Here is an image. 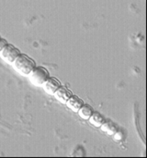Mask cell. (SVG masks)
Here are the masks:
<instances>
[{
    "mask_svg": "<svg viewBox=\"0 0 147 158\" xmlns=\"http://www.w3.org/2000/svg\"><path fill=\"white\" fill-rule=\"evenodd\" d=\"M101 130L102 131L103 133H105L108 135H111L113 136L117 131H118V128H117V126L115 125V123L113 121L110 120H106L102 124V126L100 127Z\"/></svg>",
    "mask_w": 147,
    "mask_h": 158,
    "instance_id": "obj_7",
    "label": "cell"
},
{
    "mask_svg": "<svg viewBox=\"0 0 147 158\" xmlns=\"http://www.w3.org/2000/svg\"><path fill=\"white\" fill-rule=\"evenodd\" d=\"M88 121H89V123L92 126H93L96 128H100L102 126L103 123L106 121V119L100 112H97V111L94 112L93 111V114L91 115V117L89 118Z\"/></svg>",
    "mask_w": 147,
    "mask_h": 158,
    "instance_id": "obj_8",
    "label": "cell"
},
{
    "mask_svg": "<svg viewBox=\"0 0 147 158\" xmlns=\"http://www.w3.org/2000/svg\"><path fill=\"white\" fill-rule=\"evenodd\" d=\"M27 76L31 83L36 87H42V84L50 77L49 71L43 66H35Z\"/></svg>",
    "mask_w": 147,
    "mask_h": 158,
    "instance_id": "obj_2",
    "label": "cell"
},
{
    "mask_svg": "<svg viewBox=\"0 0 147 158\" xmlns=\"http://www.w3.org/2000/svg\"><path fill=\"white\" fill-rule=\"evenodd\" d=\"M65 104L73 112H77L78 110L84 104V102L81 98H79L77 95H71L70 98L68 99V101L66 102Z\"/></svg>",
    "mask_w": 147,
    "mask_h": 158,
    "instance_id": "obj_6",
    "label": "cell"
},
{
    "mask_svg": "<svg viewBox=\"0 0 147 158\" xmlns=\"http://www.w3.org/2000/svg\"><path fill=\"white\" fill-rule=\"evenodd\" d=\"M72 95L71 94V91L70 89H68L66 87H64V86H61L59 89L55 92L54 94V96L56 97V99L59 101L61 103H64L65 104L66 102L68 101V99L70 97V95Z\"/></svg>",
    "mask_w": 147,
    "mask_h": 158,
    "instance_id": "obj_5",
    "label": "cell"
},
{
    "mask_svg": "<svg viewBox=\"0 0 147 158\" xmlns=\"http://www.w3.org/2000/svg\"><path fill=\"white\" fill-rule=\"evenodd\" d=\"M19 54H20V51L11 44H8L2 51H0L1 57L10 64L13 63L14 60L17 58Z\"/></svg>",
    "mask_w": 147,
    "mask_h": 158,
    "instance_id": "obj_3",
    "label": "cell"
},
{
    "mask_svg": "<svg viewBox=\"0 0 147 158\" xmlns=\"http://www.w3.org/2000/svg\"><path fill=\"white\" fill-rule=\"evenodd\" d=\"M61 82L58 81L57 78L54 77H50L43 84H42V88L44 89V91L49 94V95H53L55 94V92L61 87Z\"/></svg>",
    "mask_w": 147,
    "mask_h": 158,
    "instance_id": "obj_4",
    "label": "cell"
},
{
    "mask_svg": "<svg viewBox=\"0 0 147 158\" xmlns=\"http://www.w3.org/2000/svg\"><path fill=\"white\" fill-rule=\"evenodd\" d=\"M0 38H1V35H0Z\"/></svg>",
    "mask_w": 147,
    "mask_h": 158,
    "instance_id": "obj_11",
    "label": "cell"
},
{
    "mask_svg": "<svg viewBox=\"0 0 147 158\" xmlns=\"http://www.w3.org/2000/svg\"><path fill=\"white\" fill-rule=\"evenodd\" d=\"M93 112V108L91 107L88 104H85L84 103L83 105L81 106V108L78 110L77 111V114L78 116L82 118V119H85V120H88L89 118L91 117V115Z\"/></svg>",
    "mask_w": 147,
    "mask_h": 158,
    "instance_id": "obj_9",
    "label": "cell"
},
{
    "mask_svg": "<svg viewBox=\"0 0 147 158\" xmlns=\"http://www.w3.org/2000/svg\"><path fill=\"white\" fill-rule=\"evenodd\" d=\"M13 64L15 69L19 73L26 76L28 75L36 66L35 61L33 58L28 57L26 54H23V53H20Z\"/></svg>",
    "mask_w": 147,
    "mask_h": 158,
    "instance_id": "obj_1",
    "label": "cell"
},
{
    "mask_svg": "<svg viewBox=\"0 0 147 158\" xmlns=\"http://www.w3.org/2000/svg\"><path fill=\"white\" fill-rule=\"evenodd\" d=\"M8 44V42H7L6 39H4V38H0V51H2L6 45Z\"/></svg>",
    "mask_w": 147,
    "mask_h": 158,
    "instance_id": "obj_10",
    "label": "cell"
}]
</instances>
